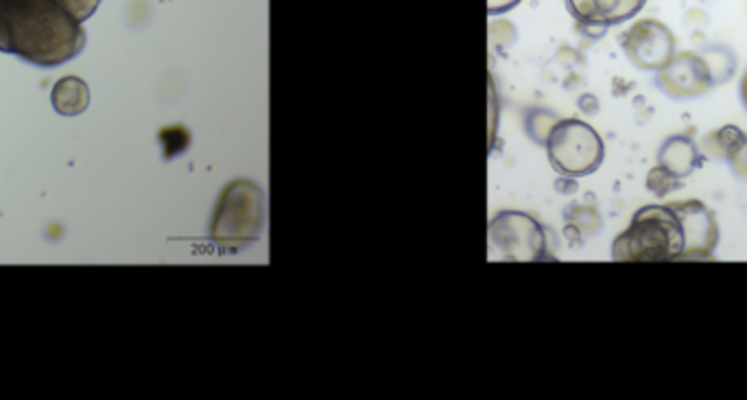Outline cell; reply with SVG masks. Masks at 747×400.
<instances>
[{"label":"cell","instance_id":"1","mask_svg":"<svg viewBox=\"0 0 747 400\" xmlns=\"http://www.w3.org/2000/svg\"><path fill=\"white\" fill-rule=\"evenodd\" d=\"M103 0H0V53L53 68L88 42L83 22Z\"/></svg>","mask_w":747,"mask_h":400},{"label":"cell","instance_id":"2","mask_svg":"<svg viewBox=\"0 0 747 400\" xmlns=\"http://www.w3.org/2000/svg\"><path fill=\"white\" fill-rule=\"evenodd\" d=\"M614 261H689V235L674 202L641 208L614 239Z\"/></svg>","mask_w":747,"mask_h":400},{"label":"cell","instance_id":"3","mask_svg":"<svg viewBox=\"0 0 747 400\" xmlns=\"http://www.w3.org/2000/svg\"><path fill=\"white\" fill-rule=\"evenodd\" d=\"M264 224L262 191L249 180L230 182L215 208L211 235L215 243L228 250H241L258 239Z\"/></svg>","mask_w":747,"mask_h":400},{"label":"cell","instance_id":"4","mask_svg":"<svg viewBox=\"0 0 747 400\" xmlns=\"http://www.w3.org/2000/svg\"><path fill=\"white\" fill-rule=\"evenodd\" d=\"M546 151L553 169L566 178H584L595 173L605 156L601 136L579 118H566L553 125Z\"/></svg>","mask_w":747,"mask_h":400},{"label":"cell","instance_id":"5","mask_svg":"<svg viewBox=\"0 0 747 400\" xmlns=\"http://www.w3.org/2000/svg\"><path fill=\"white\" fill-rule=\"evenodd\" d=\"M490 241L509 261L548 259L542 226L524 213H500L490 224Z\"/></svg>","mask_w":747,"mask_h":400},{"label":"cell","instance_id":"6","mask_svg":"<svg viewBox=\"0 0 747 400\" xmlns=\"http://www.w3.org/2000/svg\"><path fill=\"white\" fill-rule=\"evenodd\" d=\"M627 59L641 70H660L676 55V35L660 20H636L621 39Z\"/></svg>","mask_w":747,"mask_h":400},{"label":"cell","instance_id":"7","mask_svg":"<svg viewBox=\"0 0 747 400\" xmlns=\"http://www.w3.org/2000/svg\"><path fill=\"white\" fill-rule=\"evenodd\" d=\"M658 85L674 99H693L706 94L715 85V79L702 55L676 53L658 70Z\"/></svg>","mask_w":747,"mask_h":400},{"label":"cell","instance_id":"8","mask_svg":"<svg viewBox=\"0 0 747 400\" xmlns=\"http://www.w3.org/2000/svg\"><path fill=\"white\" fill-rule=\"evenodd\" d=\"M689 235V261H709L720 243V226L709 206L698 199L674 202Z\"/></svg>","mask_w":747,"mask_h":400},{"label":"cell","instance_id":"9","mask_svg":"<svg viewBox=\"0 0 747 400\" xmlns=\"http://www.w3.org/2000/svg\"><path fill=\"white\" fill-rule=\"evenodd\" d=\"M647 0H568L570 13L588 26H616L632 20Z\"/></svg>","mask_w":747,"mask_h":400},{"label":"cell","instance_id":"10","mask_svg":"<svg viewBox=\"0 0 747 400\" xmlns=\"http://www.w3.org/2000/svg\"><path fill=\"white\" fill-rule=\"evenodd\" d=\"M658 162H660V167H665L667 171H671L674 175H678L682 180V178L691 175L700 164L698 145L687 136H671L669 140L663 142L660 153H658Z\"/></svg>","mask_w":747,"mask_h":400},{"label":"cell","instance_id":"11","mask_svg":"<svg viewBox=\"0 0 747 400\" xmlns=\"http://www.w3.org/2000/svg\"><path fill=\"white\" fill-rule=\"evenodd\" d=\"M50 101L57 114L77 116L90 105V88L79 77H64L53 85Z\"/></svg>","mask_w":747,"mask_h":400},{"label":"cell","instance_id":"12","mask_svg":"<svg viewBox=\"0 0 747 400\" xmlns=\"http://www.w3.org/2000/svg\"><path fill=\"white\" fill-rule=\"evenodd\" d=\"M744 140H746V134L737 125H724L722 129H717L715 134L706 138V151L709 156L731 160Z\"/></svg>","mask_w":747,"mask_h":400},{"label":"cell","instance_id":"13","mask_svg":"<svg viewBox=\"0 0 747 400\" xmlns=\"http://www.w3.org/2000/svg\"><path fill=\"white\" fill-rule=\"evenodd\" d=\"M680 186V178L678 175H674L671 171H667L665 167H656V169H652L649 171V178H647V188L654 193V195H658V197H663V195H669L671 191H676Z\"/></svg>","mask_w":747,"mask_h":400},{"label":"cell","instance_id":"14","mask_svg":"<svg viewBox=\"0 0 747 400\" xmlns=\"http://www.w3.org/2000/svg\"><path fill=\"white\" fill-rule=\"evenodd\" d=\"M728 162H731L733 171L737 173V178H742V180L747 182V136L746 140L742 142V147L737 149V153Z\"/></svg>","mask_w":747,"mask_h":400},{"label":"cell","instance_id":"15","mask_svg":"<svg viewBox=\"0 0 747 400\" xmlns=\"http://www.w3.org/2000/svg\"><path fill=\"white\" fill-rule=\"evenodd\" d=\"M520 0H488V11L493 15H498V13H505L509 11L511 7H516Z\"/></svg>","mask_w":747,"mask_h":400},{"label":"cell","instance_id":"16","mask_svg":"<svg viewBox=\"0 0 747 400\" xmlns=\"http://www.w3.org/2000/svg\"><path fill=\"white\" fill-rule=\"evenodd\" d=\"M742 99H744V105H746L747 110V70L746 75H744V81H742Z\"/></svg>","mask_w":747,"mask_h":400}]
</instances>
